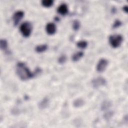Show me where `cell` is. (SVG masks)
I'll return each instance as SVG.
<instances>
[{
    "label": "cell",
    "mask_w": 128,
    "mask_h": 128,
    "mask_svg": "<svg viewBox=\"0 0 128 128\" xmlns=\"http://www.w3.org/2000/svg\"><path fill=\"white\" fill-rule=\"evenodd\" d=\"M16 72L20 78L22 80L31 78L35 75V72H32L24 63L22 62H18L17 64Z\"/></svg>",
    "instance_id": "cell-1"
},
{
    "label": "cell",
    "mask_w": 128,
    "mask_h": 128,
    "mask_svg": "<svg viewBox=\"0 0 128 128\" xmlns=\"http://www.w3.org/2000/svg\"><path fill=\"white\" fill-rule=\"evenodd\" d=\"M32 26L29 22H25L21 24L20 30L22 36L24 37H28L32 32Z\"/></svg>",
    "instance_id": "cell-2"
},
{
    "label": "cell",
    "mask_w": 128,
    "mask_h": 128,
    "mask_svg": "<svg viewBox=\"0 0 128 128\" xmlns=\"http://www.w3.org/2000/svg\"><path fill=\"white\" fill-rule=\"evenodd\" d=\"M123 40L122 36L121 34H112L109 37V42L114 48H116L120 46Z\"/></svg>",
    "instance_id": "cell-3"
},
{
    "label": "cell",
    "mask_w": 128,
    "mask_h": 128,
    "mask_svg": "<svg viewBox=\"0 0 128 128\" xmlns=\"http://www.w3.org/2000/svg\"><path fill=\"white\" fill-rule=\"evenodd\" d=\"M92 84L94 88H98L100 86L106 85V81L104 78L98 76L92 79Z\"/></svg>",
    "instance_id": "cell-4"
},
{
    "label": "cell",
    "mask_w": 128,
    "mask_h": 128,
    "mask_svg": "<svg viewBox=\"0 0 128 128\" xmlns=\"http://www.w3.org/2000/svg\"><path fill=\"white\" fill-rule=\"evenodd\" d=\"M108 64V60L104 58L100 59L96 66V70L98 72H104Z\"/></svg>",
    "instance_id": "cell-5"
},
{
    "label": "cell",
    "mask_w": 128,
    "mask_h": 128,
    "mask_svg": "<svg viewBox=\"0 0 128 128\" xmlns=\"http://www.w3.org/2000/svg\"><path fill=\"white\" fill-rule=\"evenodd\" d=\"M24 16V12L22 10H18L12 16V20L14 26H16Z\"/></svg>",
    "instance_id": "cell-6"
},
{
    "label": "cell",
    "mask_w": 128,
    "mask_h": 128,
    "mask_svg": "<svg viewBox=\"0 0 128 128\" xmlns=\"http://www.w3.org/2000/svg\"><path fill=\"white\" fill-rule=\"evenodd\" d=\"M46 30L48 34H54L56 30V26L53 22H48L46 26Z\"/></svg>",
    "instance_id": "cell-7"
},
{
    "label": "cell",
    "mask_w": 128,
    "mask_h": 128,
    "mask_svg": "<svg viewBox=\"0 0 128 128\" xmlns=\"http://www.w3.org/2000/svg\"><path fill=\"white\" fill-rule=\"evenodd\" d=\"M57 12L58 14L62 15H65L68 12V8L66 4H62L58 6L57 9Z\"/></svg>",
    "instance_id": "cell-8"
},
{
    "label": "cell",
    "mask_w": 128,
    "mask_h": 128,
    "mask_svg": "<svg viewBox=\"0 0 128 128\" xmlns=\"http://www.w3.org/2000/svg\"><path fill=\"white\" fill-rule=\"evenodd\" d=\"M49 104H50L49 99L48 98L46 97V98H44L38 103V106L40 109H44V108H46L48 106Z\"/></svg>",
    "instance_id": "cell-9"
},
{
    "label": "cell",
    "mask_w": 128,
    "mask_h": 128,
    "mask_svg": "<svg viewBox=\"0 0 128 128\" xmlns=\"http://www.w3.org/2000/svg\"><path fill=\"white\" fill-rule=\"evenodd\" d=\"M112 106V102L108 100H105L102 102L100 105L102 110H106Z\"/></svg>",
    "instance_id": "cell-10"
},
{
    "label": "cell",
    "mask_w": 128,
    "mask_h": 128,
    "mask_svg": "<svg viewBox=\"0 0 128 128\" xmlns=\"http://www.w3.org/2000/svg\"><path fill=\"white\" fill-rule=\"evenodd\" d=\"M84 102L82 98H78L73 102V106L75 108H80L84 105Z\"/></svg>",
    "instance_id": "cell-11"
},
{
    "label": "cell",
    "mask_w": 128,
    "mask_h": 128,
    "mask_svg": "<svg viewBox=\"0 0 128 128\" xmlns=\"http://www.w3.org/2000/svg\"><path fill=\"white\" fill-rule=\"evenodd\" d=\"M48 48V46L46 44L38 45L35 48V50L38 53L46 51Z\"/></svg>",
    "instance_id": "cell-12"
},
{
    "label": "cell",
    "mask_w": 128,
    "mask_h": 128,
    "mask_svg": "<svg viewBox=\"0 0 128 128\" xmlns=\"http://www.w3.org/2000/svg\"><path fill=\"white\" fill-rule=\"evenodd\" d=\"M84 55V52H78L74 54L72 56V60L74 62L78 61Z\"/></svg>",
    "instance_id": "cell-13"
},
{
    "label": "cell",
    "mask_w": 128,
    "mask_h": 128,
    "mask_svg": "<svg viewBox=\"0 0 128 128\" xmlns=\"http://www.w3.org/2000/svg\"><path fill=\"white\" fill-rule=\"evenodd\" d=\"M0 47L1 50H6L8 48V42L6 39L2 38L0 40Z\"/></svg>",
    "instance_id": "cell-14"
},
{
    "label": "cell",
    "mask_w": 128,
    "mask_h": 128,
    "mask_svg": "<svg viewBox=\"0 0 128 128\" xmlns=\"http://www.w3.org/2000/svg\"><path fill=\"white\" fill-rule=\"evenodd\" d=\"M52 0H42L41 2L42 4L45 7H50L53 4Z\"/></svg>",
    "instance_id": "cell-15"
},
{
    "label": "cell",
    "mask_w": 128,
    "mask_h": 128,
    "mask_svg": "<svg viewBox=\"0 0 128 128\" xmlns=\"http://www.w3.org/2000/svg\"><path fill=\"white\" fill-rule=\"evenodd\" d=\"M78 47L81 48H85L88 46V42L86 40H80L76 43Z\"/></svg>",
    "instance_id": "cell-16"
},
{
    "label": "cell",
    "mask_w": 128,
    "mask_h": 128,
    "mask_svg": "<svg viewBox=\"0 0 128 128\" xmlns=\"http://www.w3.org/2000/svg\"><path fill=\"white\" fill-rule=\"evenodd\" d=\"M80 22L78 20H74L72 23V28L74 30H77L80 28Z\"/></svg>",
    "instance_id": "cell-17"
},
{
    "label": "cell",
    "mask_w": 128,
    "mask_h": 128,
    "mask_svg": "<svg viewBox=\"0 0 128 128\" xmlns=\"http://www.w3.org/2000/svg\"><path fill=\"white\" fill-rule=\"evenodd\" d=\"M114 112L112 111H108L106 112L104 115V118L106 120H109L113 116Z\"/></svg>",
    "instance_id": "cell-18"
},
{
    "label": "cell",
    "mask_w": 128,
    "mask_h": 128,
    "mask_svg": "<svg viewBox=\"0 0 128 128\" xmlns=\"http://www.w3.org/2000/svg\"><path fill=\"white\" fill-rule=\"evenodd\" d=\"M66 56L64 54H62L58 58V62L60 64H62L66 62Z\"/></svg>",
    "instance_id": "cell-19"
},
{
    "label": "cell",
    "mask_w": 128,
    "mask_h": 128,
    "mask_svg": "<svg viewBox=\"0 0 128 128\" xmlns=\"http://www.w3.org/2000/svg\"><path fill=\"white\" fill-rule=\"evenodd\" d=\"M122 22L121 21H120L119 20H116L114 24H113V26H112V28H117L118 27H119L120 26L122 25Z\"/></svg>",
    "instance_id": "cell-20"
},
{
    "label": "cell",
    "mask_w": 128,
    "mask_h": 128,
    "mask_svg": "<svg viewBox=\"0 0 128 128\" xmlns=\"http://www.w3.org/2000/svg\"><path fill=\"white\" fill-rule=\"evenodd\" d=\"M122 10H124V12H128V6H127V5L124 6H123V8H122Z\"/></svg>",
    "instance_id": "cell-21"
}]
</instances>
